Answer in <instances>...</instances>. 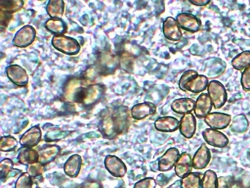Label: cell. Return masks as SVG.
Wrapping results in <instances>:
<instances>
[{
    "label": "cell",
    "instance_id": "obj_10",
    "mask_svg": "<svg viewBox=\"0 0 250 188\" xmlns=\"http://www.w3.org/2000/svg\"><path fill=\"white\" fill-rule=\"evenodd\" d=\"M208 78L204 75L198 74L191 76L185 83V91L193 94L202 93L208 86Z\"/></svg>",
    "mask_w": 250,
    "mask_h": 188
},
{
    "label": "cell",
    "instance_id": "obj_12",
    "mask_svg": "<svg viewBox=\"0 0 250 188\" xmlns=\"http://www.w3.org/2000/svg\"><path fill=\"white\" fill-rule=\"evenodd\" d=\"M211 158L210 150L206 144H202L192 158L193 168L197 170L205 169L210 162Z\"/></svg>",
    "mask_w": 250,
    "mask_h": 188
},
{
    "label": "cell",
    "instance_id": "obj_20",
    "mask_svg": "<svg viewBox=\"0 0 250 188\" xmlns=\"http://www.w3.org/2000/svg\"><path fill=\"white\" fill-rule=\"evenodd\" d=\"M232 66L237 70H243L250 66V51L239 53L231 61Z\"/></svg>",
    "mask_w": 250,
    "mask_h": 188
},
{
    "label": "cell",
    "instance_id": "obj_25",
    "mask_svg": "<svg viewBox=\"0 0 250 188\" xmlns=\"http://www.w3.org/2000/svg\"><path fill=\"white\" fill-rule=\"evenodd\" d=\"M241 84L243 90L250 91V66L243 71L241 78Z\"/></svg>",
    "mask_w": 250,
    "mask_h": 188
},
{
    "label": "cell",
    "instance_id": "obj_1",
    "mask_svg": "<svg viewBox=\"0 0 250 188\" xmlns=\"http://www.w3.org/2000/svg\"><path fill=\"white\" fill-rule=\"evenodd\" d=\"M64 94L69 101L88 106L101 97L102 88L100 85L90 84L85 80L75 78L67 83Z\"/></svg>",
    "mask_w": 250,
    "mask_h": 188
},
{
    "label": "cell",
    "instance_id": "obj_14",
    "mask_svg": "<svg viewBox=\"0 0 250 188\" xmlns=\"http://www.w3.org/2000/svg\"><path fill=\"white\" fill-rule=\"evenodd\" d=\"M156 107L153 103L145 102L135 105L131 109V117L135 120H142L155 114Z\"/></svg>",
    "mask_w": 250,
    "mask_h": 188
},
{
    "label": "cell",
    "instance_id": "obj_19",
    "mask_svg": "<svg viewBox=\"0 0 250 188\" xmlns=\"http://www.w3.org/2000/svg\"><path fill=\"white\" fill-rule=\"evenodd\" d=\"M46 12L51 19H61L64 12V3L62 0H52L46 6Z\"/></svg>",
    "mask_w": 250,
    "mask_h": 188
},
{
    "label": "cell",
    "instance_id": "obj_11",
    "mask_svg": "<svg viewBox=\"0 0 250 188\" xmlns=\"http://www.w3.org/2000/svg\"><path fill=\"white\" fill-rule=\"evenodd\" d=\"M6 75L10 81L18 86H26L28 82V76L24 69L18 65H11L6 70Z\"/></svg>",
    "mask_w": 250,
    "mask_h": 188
},
{
    "label": "cell",
    "instance_id": "obj_24",
    "mask_svg": "<svg viewBox=\"0 0 250 188\" xmlns=\"http://www.w3.org/2000/svg\"><path fill=\"white\" fill-rule=\"evenodd\" d=\"M24 2L21 0L18 1H0L1 12L12 14L18 12L23 7Z\"/></svg>",
    "mask_w": 250,
    "mask_h": 188
},
{
    "label": "cell",
    "instance_id": "obj_5",
    "mask_svg": "<svg viewBox=\"0 0 250 188\" xmlns=\"http://www.w3.org/2000/svg\"><path fill=\"white\" fill-rule=\"evenodd\" d=\"M202 136L205 142L211 146L223 148L229 143V140L225 134L218 130L211 128L205 129Z\"/></svg>",
    "mask_w": 250,
    "mask_h": 188
},
{
    "label": "cell",
    "instance_id": "obj_4",
    "mask_svg": "<svg viewBox=\"0 0 250 188\" xmlns=\"http://www.w3.org/2000/svg\"><path fill=\"white\" fill-rule=\"evenodd\" d=\"M176 20L180 28L188 32H198L202 27V22L200 20L191 13H180L176 17Z\"/></svg>",
    "mask_w": 250,
    "mask_h": 188
},
{
    "label": "cell",
    "instance_id": "obj_18",
    "mask_svg": "<svg viewBox=\"0 0 250 188\" xmlns=\"http://www.w3.org/2000/svg\"><path fill=\"white\" fill-rule=\"evenodd\" d=\"M195 101L189 98H181L174 100L171 104L172 111L178 114L191 113L194 111Z\"/></svg>",
    "mask_w": 250,
    "mask_h": 188
},
{
    "label": "cell",
    "instance_id": "obj_15",
    "mask_svg": "<svg viewBox=\"0 0 250 188\" xmlns=\"http://www.w3.org/2000/svg\"><path fill=\"white\" fill-rule=\"evenodd\" d=\"M213 106L208 94H201L195 102V109H194L196 118H202L206 117L208 114L210 113Z\"/></svg>",
    "mask_w": 250,
    "mask_h": 188
},
{
    "label": "cell",
    "instance_id": "obj_17",
    "mask_svg": "<svg viewBox=\"0 0 250 188\" xmlns=\"http://www.w3.org/2000/svg\"><path fill=\"white\" fill-rule=\"evenodd\" d=\"M155 129L162 133H173L179 129L180 121L173 117L165 116L155 120Z\"/></svg>",
    "mask_w": 250,
    "mask_h": 188
},
{
    "label": "cell",
    "instance_id": "obj_6",
    "mask_svg": "<svg viewBox=\"0 0 250 188\" xmlns=\"http://www.w3.org/2000/svg\"><path fill=\"white\" fill-rule=\"evenodd\" d=\"M35 37V28L30 25H26L16 33L13 40V44L16 47L24 48L30 46L34 42Z\"/></svg>",
    "mask_w": 250,
    "mask_h": 188
},
{
    "label": "cell",
    "instance_id": "obj_28",
    "mask_svg": "<svg viewBox=\"0 0 250 188\" xmlns=\"http://www.w3.org/2000/svg\"><path fill=\"white\" fill-rule=\"evenodd\" d=\"M12 15L8 13L1 12L0 13V19H1V26L6 27L9 24V22L12 19Z\"/></svg>",
    "mask_w": 250,
    "mask_h": 188
},
{
    "label": "cell",
    "instance_id": "obj_22",
    "mask_svg": "<svg viewBox=\"0 0 250 188\" xmlns=\"http://www.w3.org/2000/svg\"><path fill=\"white\" fill-rule=\"evenodd\" d=\"M44 26L51 33L55 35H62L65 33L67 30L66 24L61 19H50L46 22Z\"/></svg>",
    "mask_w": 250,
    "mask_h": 188
},
{
    "label": "cell",
    "instance_id": "obj_9",
    "mask_svg": "<svg viewBox=\"0 0 250 188\" xmlns=\"http://www.w3.org/2000/svg\"><path fill=\"white\" fill-rule=\"evenodd\" d=\"M180 156V153L178 149L175 147L168 149L158 160V170L160 172L170 171L173 167H175L176 161Z\"/></svg>",
    "mask_w": 250,
    "mask_h": 188
},
{
    "label": "cell",
    "instance_id": "obj_7",
    "mask_svg": "<svg viewBox=\"0 0 250 188\" xmlns=\"http://www.w3.org/2000/svg\"><path fill=\"white\" fill-rule=\"evenodd\" d=\"M231 116L222 113H211L205 118V122L211 129L222 130L226 129L230 124Z\"/></svg>",
    "mask_w": 250,
    "mask_h": 188
},
{
    "label": "cell",
    "instance_id": "obj_8",
    "mask_svg": "<svg viewBox=\"0 0 250 188\" xmlns=\"http://www.w3.org/2000/svg\"><path fill=\"white\" fill-rule=\"evenodd\" d=\"M163 32L167 39L172 42H178L182 40L183 33L177 22L173 17H168L163 24Z\"/></svg>",
    "mask_w": 250,
    "mask_h": 188
},
{
    "label": "cell",
    "instance_id": "obj_26",
    "mask_svg": "<svg viewBox=\"0 0 250 188\" xmlns=\"http://www.w3.org/2000/svg\"><path fill=\"white\" fill-rule=\"evenodd\" d=\"M198 71L195 70H188L185 71V72L183 73L179 80V83H178V86H179V88L181 90L187 92L184 88L185 83H186L187 80L191 76L198 74Z\"/></svg>",
    "mask_w": 250,
    "mask_h": 188
},
{
    "label": "cell",
    "instance_id": "obj_30",
    "mask_svg": "<svg viewBox=\"0 0 250 188\" xmlns=\"http://www.w3.org/2000/svg\"></svg>",
    "mask_w": 250,
    "mask_h": 188
},
{
    "label": "cell",
    "instance_id": "obj_2",
    "mask_svg": "<svg viewBox=\"0 0 250 188\" xmlns=\"http://www.w3.org/2000/svg\"><path fill=\"white\" fill-rule=\"evenodd\" d=\"M51 44L57 50L64 54L73 55L80 50V46L77 40L63 35H55Z\"/></svg>",
    "mask_w": 250,
    "mask_h": 188
},
{
    "label": "cell",
    "instance_id": "obj_13",
    "mask_svg": "<svg viewBox=\"0 0 250 188\" xmlns=\"http://www.w3.org/2000/svg\"><path fill=\"white\" fill-rule=\"evenodd\" d=\"M196 120L192 113L185 114L181 118L179 129L180 133L185 138L191 139L195 135L196 131Z\"/></svg>",
    "mask_w": 250,
    "mask_h": 188
},
{
    "label": "cell",
    "instance_id": "obj_23",
    "mask_svg": "<svg viewBox=\"0 0 250 188\" xmlns=\"http://www.w3.org/2000/svg\"><path fill=\"white\" fill-rule=\"evenodd\" d=\"M202 188H218V178L215 172L208 170L202 179Z\"/></svg>",
    "mask_w": 250,
    "mask_h": 188
},
{
    "label": "cell",
    "instance_id": "obj_29",
    "mask_svg": "<svg viewBox=\"0 0 250 188\" xmlns=\"http://www.w3.org/2000/svg\"><path fill=\"white\" fill-rule=\"evenodd\" d=\"M191 3L196 6H206L210 3V0H189V1Z\"/></svg>",
    "mask_w": 250,
    "mask_h": 188
},
{
    "label": "cell",
    "instance_id": "obj_3",
    "mask_svg": "<svg viewBox=\"0 0 250 188\" xmlns=\"http://www.w3.org/2000/svg\"><path fill=\"white\" fill-rule=\"evenodd\" d=\"M207 91L214 108H222L226 104L228 99L227 92L222 83L217 80H211L209 82Z\"/></svg>",
    "mask_w": 250,
    "mask_h": 188
},
{
    "label": "cell",
    "instance_id": "obj_16",
    "mask_svg": "<svg viewBox=\"0 0 250 188\" xmlns=\"http://www.w3.org/2000/svg\"><path fill=\"white\" fill-rule=\"evenodd\" d=\"M192 158L189 153L180 154L179 158L175 165V171L176 176L183 178L188 174L191 173L193 169Z\"/></svg>",
    "mask_w": 250,
    "mask_h": 188
},
{
    "label": "cell",
    "instance_id": "obj_21",
    "mask_svg": "<svg viewBox=\"0 0 250 188\" xmlns=\"http://www.w3.org/2000/svg\"><path fill=\"white\" fill-rule=\"evenodd\" d=\"M202 178L200 174L191 172L181 180V188H202Z\"/></svg>",
    "mask_w": 250,
    "mask_h": 188
},
{
    "label": "cell",
    "instance_id": "obj_27",
    "mask_svg": "<svg viewBox=\"0 0 250 188\" xmlns=\"http://www.w3.org/2000/svg\"><path fill=\"white\" fill-rule=\"evenodd\" d=\"M156 187V180L153 178H148L140 181L134 188H155Z\"/></svg>",
    "mask_w": 250,
    "mask_h": 188
}]
</instances>
